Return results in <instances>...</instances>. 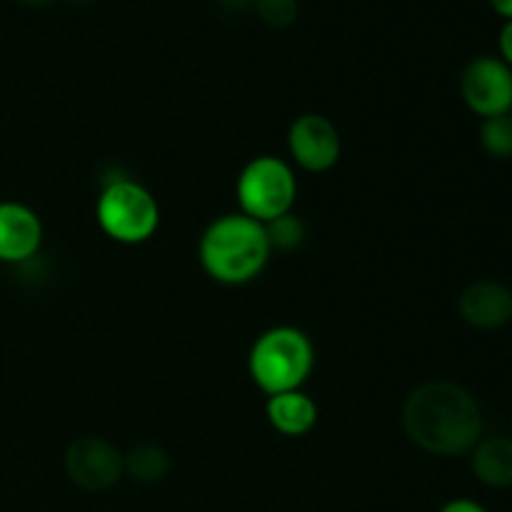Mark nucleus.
Instances as JSON below:
<instances>
[{"instance_id":"20","label":"nucleus","mask_w":512,"mask_h":512,"mask_svg":"<svg viewBox=\"0 0 512 512\" xmlns=\"http://www.w3.org/2000/svg\"><path fill=\"white\" fill-rule=\"evenodd\" d=\"M490 8L500 15V18L512 20V0H488Z\"/></svg>"},{"instance_id":"19","label":"nucleus","mask_w":512,"mask_h":512,"mask_svg":"<svg viewBox=\"0 0 512 512\" xmlns=\"http://www.w3.org/2000/svg\"><path fill=\"white\" fill-rule=\"evenodd\" d=\"M255 0H218L220 8L230 10V13H243V10L253 8Z\"/></svg>"},{"instance_id":"22","label":"nucleus","mask_w":512,"mask_h":512,"mask_svg":"<svg viewBox=\"0 0 512 512\" xmlns=\"http://www.w3.org/2000/svg\"><path fill=\"white\" fill-rule=\"evenodd\" d=\"M75 3H85V0H75Z\"/></svg>"},{"instance_id":"15","label":"nucleus","mask_w":512,"mask_h":512,"mask_svg":"<svg viewBox=\"0 0 512 512\" xmlns=\"http://www.w3.org/2000/svg\"><path fill=\"white\" fill-rule=\"evenodd\" d=\"M480 145L490 158L508 160L512 158V118L508 115H495L485 118L480 125Z\"/></svg>"},{"instance_id":"3","label":"nucleus","mask_w":512,"mask_h":512,"mask_svg":"<svg viewBox=\"0 0 512 512\" xmlns=\"http://www.w3.org/2000/svg\"><path fill=\"white\" fill-rule=\"evenodd\" d=\"M315 365V350L308 335L293 325H278L260 335L248 355L253 383L265 395L300 390Z\"/></svg>"},{"instance_id":"7","label":"nucleus","mask_w":512,"mask_h":512,"mask_svg":"<svg viewBox=\"0 0 512 512\" xmlns=\"http://www.w3.org/2000/svg\"><path fill=\"white\" fill-rule=\"evenodd\" d=\"M65 473L78 488L103 493L125 475V458L103 438H78L65 453Z\"/></svg>"},{"instance_id":"17","label":"nucleus","mask_w":512,"mask_h":512,"mask_svg":"<svg viewBox=\"0 0 512 512\" xmlns=\"http://www.w3.org/2000/svg\"><path fill=\"white\" fill-rule=\"evenodd\" d=\"M498 58L512 68V20H505L498 35Z\"/></svg>"},{"instance_id":"1","label":"nucleus","mask_w":512,"mask_h":512,"mask_svg":"<svg viewBox=\"0 0 512 512\" xmlns=\"http://www.w3.org/2000/svg\"><path fill=\"white\" fill-rule=\"evenodd\" d=\"M403 425L420 450L438 458L470 453L483 438L478 400L450 380H433L415 388L405 403Z\"/></svg>"},{"instance_id":"4","label":"nucleus","mask_w":512,"mask_h":512,"mask_svg":"<svg viewBox=\"0 0 512 512\" xmlns=\"http://www.w3.org/2000/svg\"><path fill=\"white\" fill-rule=\"evenodd\" d=\"M95 218L100 230L115 243L138 245L158 230L160 208L148 188L130 178H115L100 193Z\"/></svg>"},{"instance_id":"23","label":"nucleus","mask_w":512,"mask_h":512,"mask_svg":"<svg viewBox=\"0 0 512 512\" xmlns=\"http://www.w3.org/2000/svg\"><path fill=\"white\" fill-rule=\"evenodd\" d=\"M510 118H512V108H510Z\"/></svg>"},{"instance_id":"10","label":"nucleus","mask_w":512,"mask_h":512,"mask_svg":"<svg viewBox=\"0 0 512 512\" xmlns=\"http://www.w3.org/2000/svg\"><path fill=\"white\" fill-rule=\"evenodd\" d=\"M460 318L478 330H498L512 320V290L500 280H475L458 300Z\"/></svg>"},{"instance_id":"18","label":"nucleus","mask_w":512,"mask_h":512,"mask_svg":"<svg viewBox=\"0 0 512 512\" xmlns=\"http://www.w3.org/2000/svg\"><path fill=\"white\" fill-rule=\"evenodd\" d=\"M438 512H488V510L470 498H455L450 500V503H445Z\"/></svg>"},{"instance_id":"21","label":"nucleus","mask_w":512,"mask_h":512,"mask_svg":"<svg viewBox=\"0 0 512 512\" xmlns=\"http://www.w3.org/2000/svg\"><path fill=\"white\" fill-rule=\"evenodd\" d=\"M18 5H25V8H43V5L53 3V0H15Z\"/></svg>"},{"instance_id":"12","label":"nucleus","mask_w":512,"mask_h":512,"mask_svg":"<svg viewBox=\"0 0 512 512\" xmlns=\"http://www.w3.org/2000/svg\"><path fill=\"white\" fill-rule=\"evenodd\" d=\"M473 473L488 488H512V440L495 435L480 438L473 450Z\"/></svg>"},{"instance_id":"8","label":"nucleus","mask_w":512,"mask_h":512,"mask_svg":"<svg viewBox=\"0 0 512 512\" xmlns=\"http://www.w3.org/2000/svg\"><path fill=\"white\" fill-rule=\"evenodd\" d=\"M290 158L308 173H325L340 160L343 140L325 115H300L288 130Z\"/></svg>"},{"instance_id":"14","label":"nucleus","mask_w":512,"mask_h":512,"mask_svg":"<svg viewBox=\"0 0 512 512\" xmlns=\"http://www.w3.org/2000/svg\"><path fill=\"white\" fill-rule=\"evenodd\" d=\"M265 233H268L270 250H280V253L298 250L305 243V238H308L305 223L293 213H285L280 218L265 223Z\"/></svg>"},{"instance_id":"9","label":"nucleus","mask_w":512,"mask_h":512,"mask_svg":"<svg viewBox=\"0 0 512 512\" xmlns=\"http://www.w3.org/2000/svg\"><path fill=\"white\" fill-rule=\"evenodd\" d=\"M43 245V223L33 208L15 200L0 203V263L20 265Z\"/></svg>"},{"instance_id":"13","label":"nucleus","mask_w":512,"mask_h":512,"mask_svg":"<svg viewBox=\"0 0 512 512\" xmlns=\"http://www.w3.org/2000/svg\"><path fill=\"white\" fill-rule=\"evenodd\" d=\"M125 458V475L135 480V483L153 485L168 475L170 470V458L163 448L158 445H138V448L130 450Z\"/></svg>"},{"instance_id":"11","label":"nucleus","mask_w":512,"mask_h":512,"mask_svg":"<svg viewBox=\"0 0 512 512\" xmlns=\"http://www.w3.org/2000/svg\"><path fill=\"white\" fill-rule=\"evenodd\" d=\"M265 418L280 435L300 438L318 423V405L303 390H290V393L270 395L265 405Z\"/></svg>"},{"instance_id":"16","label":"nucleus","mask_w":512,"mask_h":512,"mask_svg":"<svg viewBox=\"0 0 512 512\" xmlns=\"http://www.w3.org/2000/svg\"><path fill=\"white\" fill-rule=\"evenodd\" d=\"M253 10L265 25L283 30L298 18V0H255Z\"/></svg>"},{"instance_id":"6","label":"nucleus","mask_w":512,"mask_h":512,"mask_svg":"<svg viewBox=\"0 0 512 512\" xmlns=\"http://www.w3.org/2000/svg\"><path fill=\"white\" fill-rule=\"evenodd\" d=\"M460 95L483 120L508 115L512 108V68L498 55H478L460 75Z\"/></svg>"},{"instance_id":"5","label":"nucleus","mask_w":512,"mask_h":512,"mask_svg":"<svg viewBox=\"0 0 512 512\" xmlns=\"http://www.w3.org/2000/svg\"><path fill=\"white\" fill-rule=\"evenodd\" d=\"M235 195H238L240 213L265 225L280 215L293 213L298 180L285 160L260 155L240 170Z\"/></svg>"},{"instance_id":"2","label":"nucleus","mask_w":512,"mask_h":512,"mask_svg":"<svg viewBox=\"0 0 512 512\" xmlns=\"http://www.w3.org/2000/svg\"><path fill=\"white\" fill-rule=\"evenodd\" d=\"M270 253L265 225L243 213L220 215L200 238L203 270L223 285H245L258 278Z\"/></svg>"}]
</instances>
